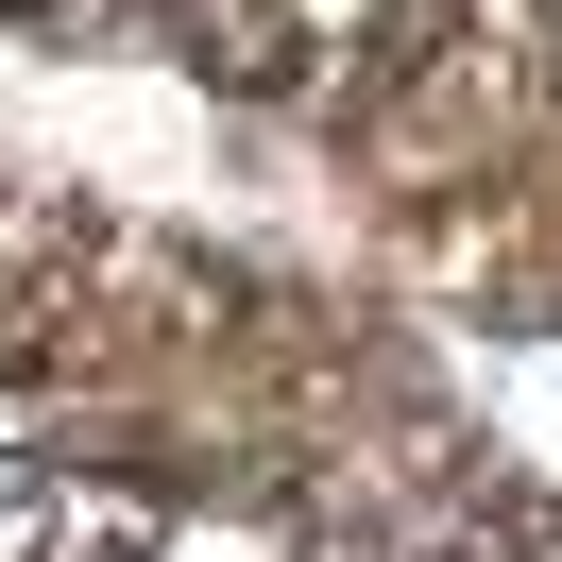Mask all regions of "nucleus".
Here are the masks:
<instances>
[{"mask_svg": "<svg viewBox=\"0 0 562 562\" xmlns=\"http://www.w3.org/2000/svg\"><path fill=\"white\" fill-rule=\"evenodd\" d=\"M35 546H52V477L0 443V562H35Z\"/></svg>", "mask_w": 562, "mask_h": 562, "instance_id": "obj_1", "label": "nucleus"}]
</instances>
